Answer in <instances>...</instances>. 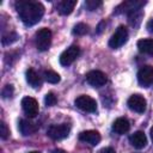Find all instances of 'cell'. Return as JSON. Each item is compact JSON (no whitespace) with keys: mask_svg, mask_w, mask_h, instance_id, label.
<instances>
[{"mask_svg":"<svg viewBox=\"0 0 153 153\" xmlns=\"http://www.w3.org/2000/svg\"><path fill=\"white\" fill-rule=\"evenodd\" d=\"M127 39H128V30L126 26L120 25L117 27V30L115 31V33L109 39V47L112 49H117V48L122 47L127 42Z\"/></svg>","mask_w":153,"mask_h":153,"instance_id":"277c9868","label":"cell"},{"mask_svg":"<svg viewBox=\"0 0 153 153\" xmlns=\"http://www.w3.org/2000/svg\"><path fill=\"white\" fill-rule=\"evenodd\" d=\"M76 5V1L75 0H62L60 2H57V12L61 14V16H67L69 13H72V11L74 10Z\"/></svg>","mask_w":153,"mask_h":153,"instance_id":"2e32d148","label":"cell"},{"mask_svg":"<svg viewBox=\"0 0 153 153\" xmlns=\"http://www.w3.org/2000/svg\"><path fill=\"white\" fill-rule=\"evenodd\" d=\"M146 27H147L148 32H152V33H153V19H149V20H148Z\"/></svg>","mask_w":153,"mask_h":153,"instance_id":"83f0119b","label":"cell"},{"mask_svg":"<svg viewBox=\"0 0 153 153\" xmlns=\"http://www.w3.org/2000/svg\"><path fill=\"white\" fill-rule=\"evenodd\" d=\"M16 10L26 26L37 24L44 14V6L38 1L19 0L16 2Z\"/></svg>","mask_w":153,"mask_h":153,"instance_id":"6da1fadb","label":"cell"},{"mask_svg":"<svg viewBox=\"0 0 153 153\" xmlns=\"http://www.w3.org/2000/svg\"><path fill=\"white\" fill-rule=\"evenodd\" d=\"M74 104L78 109L85 111V112H94L97 110V103L96 100L90 97V96H86V94H82V96H79L75 100H74Z\"/></svg>","mask_w":153,"mask_h":153,"instance_id":"5b68a950","label":"cell"},{"mask_svg":"<svg viewBox=\"0 0 153 153\" xmlns=\"http://www.w3.org/2000/svg\"><path fill=\"white\" fill-rule=\"evenodd\" d=\"M146 2L145 1H139V0H127V1H123L121 2L116 10H115V14H120V13H131L134 11H137V10H141V7L145 5Z\"/></svg>","mask_w":153,"mask_h":153,"instance_id":"8992f818","label":"cell"},{"mask_svg":"<svg viewBox=\"0 0 153 153\" xmlns=\"http://www.w3.org/2000/svg\"><path fill=\"white\" fill-rule=\"evenodd\" d=\"M128 17H129V23L131 25H134V26H137L139 23H140V20H141L142 12H141V10H137V11H134V12L129 13Z\"/></svg>","mask_w":153,"mask_h":153,"instance_id":"ffe728a7","label":"cell"},{"mask_svg":"<svg viewBox=\"0 0 153 153\" xmlns=\"http://www.w3.org/2000/svg\"><path fill=\"white\" fill-rule=\"evenodd\" d=\"M85 6H86V8L88 11H94L99 6H102V1L100 0H86L85 1Z\"/></svg>","mask_w":153,"mask_h":153,"instance_id":"603a6c76","label":"cell"},{"mask_svg":"<svg viewBox=\"0 0 153 153\" xmlns=\"http://www.w3.org/2000/svg\"><path fill=\"white\" fill-rule=\"evenodd\" d=\"M130 129V123L127 118L124 117H118L117 120H115V122L112 123V130L118 134V135H123L126 133H128Z\"/></svg>","mask_w":153,"mask_h":153,"instance_id":"5bb4252c","label":"cell"},{"mask_svg":"<svg viewBox=\"0 0 153 153\" xmlns=\"http://www.w3.org/2000/svg\"><path fill=\"white\" fill-rule=\"evenodd\" d=\"M29 153H41V152H38V151H32V152H29Z\"/></svg>","mask_w":153,"mask_h":153,"instance_id":"4dcf8cb0","label":"cell"},{"mask_svg":"<svg viewBox=\"0 0 153 153\" xmlns=\"http://www.w3.org/2000/svg\"><path fill=\"white\" fill-rule=\"evenodd\" d=\"M1 94H2V97H4V98L12 97V94H13V86H12V85H6V86L2 88Z\"/></svg>","mask_w":153,"mask_h":153,"instance_id":"484cf974","label":"cell"},{"mask_svg":"<svg viewBox=\"0 0 153 153\" xmlns=\"http://www.w3.org/2000/svg\"><path fill=\"white\" fill-rule=\"evenodd\" d=\"M137 48L140 53L153 56V39L151 38H143L137 42Z\"/></svg>","mask_w":153,"mask_h":153,"instance_id":"ac0fdd59","label":"cell"},{"mask_svg":"<svg viewBox=\"0 0 153 153\" xmlns=\"http://www.w3.org/2000/svg\"><path fill=\"white\" fill-rule=\"evenodd\" d=\"M22 108L29 117H35L36 115H38V111H39L38 103L32 97H24L22 99Z\"/></svg>","mask_w":153,"mask_h":153,"instance_id":"30bf717a","label":"cell"},{"mask_svg":"<svg viewBox=\"0 0 153 153\" xmlns=\"http://www.w3.org/2000/svg\"><path fill=\"white\" fill-rule=\"evenodd\" d=\"M129 142H130V145L133 147H135L137 149H141V148H143L146 146L147 137H146V135H145L143 131L139 130V131H135L134 134H131L129 136Z\"/></svg>","mask_w":153,"mask_h":153,"instance_id":"4fadbf2b","label":"cell"},{"mask_svg":"<svg viewBox=\"0 0 153 153\" xmlns=\"http://www.w3.org/2000/svg\"><path fill=\"white\" fill-rule=\"evenodd\" d=\"M87 82L93 87H100L106 82V75L100 71H91L86 74Z\"/></svg>","mask_w":153,"mask_h":153,"instance_id":"8fae6325","label":"cell"},{"mask_svg":"<svg viewBox=\"0 0 153 153\" xmlns=\"http://www.w3.org/2000/svg\"><path fill=\"white\" fill-rule=\"evenodd\" d=\"M79 140L91 146H97L100 142V134L96 130H85L79 134Z\"/></svg>","mask_w":153,"mask_h":153,"instance_id":"7c38bea8","label":"cell"},{"mask_svg":"<svg viewBox=\"0 0 153 153\" xmlns=\"http://www.w3.org/2000/svg\"><path fill=\"white\" fill-rule=\"evenodd\" d=\"M88 32V26L84 23H79L73 27V33L76 36H84Z\"/></svg>","mask_w":153,"mask_h":153,"instance_id":"7402d4cb","label":"cell"},{"mask_svg":"<svg viewBox=\"0 0 153 153\" xmlns=\"http://www.w3.org/2000/svg\"><path fill=\"white\" fill-rule=\"evenodd\" d=\"M35 39H36L37 49L41 51H45L49 49L51 44V31L47 27H42L36 32Z\"/></svg>","mask_w":153,"mask_h":153,"instance_id":"7a4b0ae2","label":"cell"},{"mask_svg":"<svg viewBox=\"0 0 153 153\" xmlns=\"http://www.w3.org/2000/svg\"><path fill=\"white\" fill-rule=\"evenodd\" d=\"M137 81L141 86L147 87L153 82V67L143 66L137 72Z\"/></svg>","mask_w":153,"mask_h":153,"instance_id":"9c48e42d","label":"cell"},{"mask_svg":"<svg viewBox=\"0 0 153 153\" xmlns=\"http://www.w3.org/2000/svg\"><path fill=\"white\" fill-rule=\"evenodd\" d=\"M79 55H80V48L78 45H71L60 55V63L62 66H69L76 60Z\"/></svg>","mask_w":153,"mask_h":153,"instance_id":"52a82bcc","label":"cell"},{"mask_svg":"<svg viewBox=\"0 0 153 153\" xmlns=\"http://www.w3.org/2000/svg\"><path fill=\"white\" fill-rule=\"evenodd\" d=\"M71 131V127L67 123H61V124H53L48 128L47 134L50 139L53 140H62L68 136Z\"/></svg>","mask_w":153,"mask_h":153,"instance_id":"3957f363","label":"cell"},{"mask_svg":"<svg viewBox=\"0 0 153 153\" xmlns=\"http://www.w3.org/2000/svg\"><path fill=\"white\" fill-rule=\"evenodd\" d=\"M98 153H116V152H115V149L111 148V147H105V148H102Z\"/></svg>","mask_w":153,"mask_h":153,"instance_id":"4316f807","label":"cell"},{"mask_svg":"<svg viewBox=\"0 0 153 153\" xmlns=\"http://www.w3.org/2000/svg\"><path fill=\"white\" fill-rule=\"evenodd\" d=\"M51 153H66V152H65L63 149H59V148H57V149H54Z\"/></svg>","mask_w":153,"mask_h":153,"instance_id":"f1b7e54d","label":"cell"},{"mask_svg":"<svg viewBox=\"0 0 153 153\" xmlns=\"http://www.w3.org/2000/svg\"><path fill=\"white\" fill-rule=\"evenodd\" d=\"M146 99L141 96V94H133L129 97L128 99V106L130 110L137 112V114H142L146 111Z\"/></svg>","mask_w":153,"mask_h":153,"instance_id":"ba28073f","label":"cell"},{"mask_svg":"<svg viewBox=\"0 0 153 153\" xmlns=\"http://www.w3.org/2000/svg\"><path fill=\"white\" fill-rule=\"evenodd\" d=\"M149 134H151V139H152V142H153V127L151 128V131H149Z\"/></svg>","mask_w":153,"mask_h":153,"instance_id":"f546056e","label":"cell"},{"mask_svg":"<svg viewBox=\"0 0 153 153\" xmlns=\"http://www.w3.org/2000/svg\"><path fill=\"white\" fill-rule=\"evenodd\" d=\"M17 39H18V35L16 32H8V33H6V35L2 36L1 42H2L4 45H10V44L14 43Z\"/></svg>","mask_w":153,"mask_h":153,"instance_id":"44dd1931","label":"cell"},{"mask_svg":"<svg viewBox=\"0 0 153 153\" xmlns=\"http://www.w3.org/2000/svg\"><path fill=\"white\" fill-rule=\"evenodd\" d=\"M8 136H10V129H8L7 124L4 121H1L0 122V137L2 140H6Z\"/></svg>","mask_w":153,"mask_h":153,"instance_id":"d4e9b609","label":"cell"},{"mask_svg":"<svg viewBox=\"0 0 153 153\" xmlns=\"http://www.w3.org/2000/svg\"><path fill=\"white\" fill-rule=\"evenodd\" d=\"M44 80L50 84H57L60 81V75L54 71H45L44 72Z\"/></svg>","mask_w":153,"mask_h":153,"instance_id":"d6986e66","label":"cell"},{"mask_svg":"<svg viewBox=\"0 0 153 153\" xmlns=\"http://www.w3.org/2000/svg\"><path fill=\"white\" fill-rule=\"evenodd\" d=\"M56 102H57V98H56V96H55L53 92H49V93L45 94V97H44V103H45L47 106H53V105L56 104Z\"/></svg>","mask_w":153,"mask_h":153,"instance_id":"cb8c5ba5","label":"cell"},{"mask_svg":"<svg viewBox=\"0 0 153 153\" xmlns=\"http://www.w3.org/2000/svg\"><path fill=\"white\" fill-rule=\"evenodd\" d=\"M18 129L24 136H29V135L35 134L38 128L33 122H31L29 120H20L18 123Z\"/></svg>","mask_w":153,"mask_h":153,"instance_id":"9a60e30c","label":"cell"},{"mask_svg":"<svg viewBox=\"0 0 153 153\" xmlns=\"http://www.w3.org/2000/svg\"><path fill=\"white\" fill-rule=\"evenodd\" d=\"M25 76H26V81H27L32 87L37 88V87H39V86L42 85V79H41V76L38 75V73H37L35 69L29 68V69L26 71Z\"/></svg>","mask_w":153,"mask_h":153,"instance_id":"e0dca14e","label":"cell"}]
</instances>
